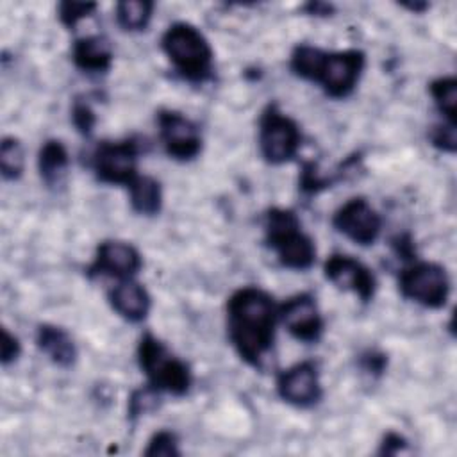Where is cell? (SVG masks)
Listing matches in <instances>:
<instances>
[{
  "mask_svg": "<svg viewBox=\"0 0 457 457\" xmlns=\"http://www.w3.org/2000/svg\"><path fill=\"white\" fill-rule=\"evenodd\" d=\"M36 345L59 368H71L77 361V346L62 327L41 323L36 330Z\"/></svg>",
  "mask_w": 457,
  "mask_h": 457,
  "instance_id": "2e32d148",
  "label": "cell"
},
{
  "mask_svg": "<svg viewBox=\"0 0 457 457\" xmlns=\"http://www.w3.org/2000/svg\"><path fill=\"white\" fill-rule=\"evenodd\" d=\"M143 266L141 253L127 241L107 239L96 246L95 257L87 266V275H107L118 280L132 278Z\"/></svg>",
  "mask_w": 457,
  "mask_h": 457,
  "instance_id": "5bb4252c",
  "label": "cell"
},
{
  "mask_svg": "<svg viewBox=\"0 0 457 457\" xmlns=\"http://www.w3.org/2000/svg\"><path fill=\"white\" fill-rule=\"evenodd\" d=\"M139 143L132 137L102 141L91 157V168L100 182L129 186L137 177Z\"/></svg>",
  "mask_w": 457,
  "mask_h": 457,
  "instance_id": "52a82bcc",
  "label": "cell"
},
{
  "mask_svg": "<svg viewBox=\"0 0 457 457\" xmlns=\"http://www.w3.org/2000/svg\"><path fill=\"white\" fill-rule=\"evenodd\" d=\"M137 364L148 386L159 393L184 396L191 387V368L150 332L143 334L137 343Z\"/></svg>",
  "mask_w": 457,
  "mask_h": 457,
  "instance_id": "277c9868",
  "label": "cell"
},
{
  "mask_svg": "<svg viewBox=\"0 0 457 457\" xmlns=\"http://www.w3.org/2000/svg\"><path fill=\"white\" fill-rule=\"evenodd\" d=\"M25 152L18 137L5 136L0 143V173L5 180H18L23 175Z\"/></svg>",
  "mask_w": 457,
  "mask_h": 457,
  "instance_id": "603a6c76",
  "label": "cell"
},
{
  "mask_svg": "<svg viewBox=\"0 0 457 457\" xmlns=\"http://www.w3.org/2000/svg\"><path fill=\"white\" fill-rule=\"evenodd\" d=\"M264 241L284 268L305 271L316 261V245L295 211L271 207L264 214Z\"/></svg>",
  "mask_w": 457,
  "mask_h": 457,
  "instance_id": "3957f363",
  "label": "cell"
},
{
  "mask_svg": "<svg viewBox=\"0 0 457 457\" xmlns=\"http://www.w3.org/2000/svg\"><path fill=\"white\" fill-rule=\"evenodd\" d=\"M154 2L148 0H125L116 4V21L123 30H145L152 20Z\"/></svg>",
  "mask_w": 457,
  "mask_h": 457,
  "instance_id": "44dd1931",
  "label": "cell"
},
{
  "mask_svg": "<svg viewBox=\"0 0 457 457\" xmlns=\"http://www.w3.org/2000/svg\"><path fill=\"white\" fill-rule=\"evenodd\" d=\"M277 393L293 407L305 409L316 405L323 396L316 362L302 361L280 371L277 377Z\"/></svg>",
  "mask_w": 457,
  "mask_h": 457,
  "instance_id": "8fae6325",
  "label": "cell"
},
{
  "mask_svg": "<svg viewBox=\"0 0 457 457\" xmlns=\"http://www.w3.org/2000/svg\"><path fill=\"white\" fill-rule=\"evenodd\" d=\"M71 59L86 73H105L112 64V46L104 36H86L75 41Z\"/></svg>",
  "mask_w": 457,
  "mask_h": 457,
  "instance_id": "e0dca14e",
  "label": "cell"
},
{
  "mask_svg": "<svg viewBox=\"0 0 457 457\" xmlns=\"http://www.w3.org/2000/svg\"><path fill=\"white\" fill-rule=\"evenodd\" d=\"M430 143L441 152L453 154L457 150V136H455V125L441 123L436 125L430 132Z\"/></svg>",
  "mask_w": 457,
  "mask_h": 457,
  "instance_id": "83f0119b",
  "label": "cell"
},
{
  "mask_svg": "<svg viewBox=\"0 0 457 457\" xmlns=\"http://www.w3.org/2000/svg\"><path fill=\"white\" fill-rule=\"evenodd\" d=\"M96 9V4L93 2H61L57 7L59 20L64 27L73 29L80 20L91 16V12Z\"/></svg>",
  "mask_w": 457,
  "mask_h": 457,
  "instance_id": "d4e9b609",
  "label": "cell"
},
{
  "mask_svg": "<svg viewBox=\"0 0 457 457\" xmlns=\"http://www.w3.org/2000/svg\"><path fill=\"white\" fill-rule=\"evenodd\" d=\"M159 137L164 152L180 162L193 161L202 152V136L195 121L173 109L157 112Z\"/></svg>",
  "mask_w": 457,
  "mask_h": 457,
  "instance_id": "9c48e42d",
  "label": "cell"
},
{
  "mask_svg": "<svg viewBox=\"0 0 457 457\" xmlns=\"http://www.w3.org/2000/svg\"><path fill=\"white\" fill-rule=\"evenodd\" d=\"M182 452L179 448V437L171 430H159L150 439L143 455L146 457H179Z\"/></svg>",
  "mask_w": 457,
  "mask_h": 457,
  "instance_id": "cb8c5ba5",
  "label": "cell"
},
{
  "mask_svg": "<svg viewBox=\"0 0 457 457\" xmlns=\"http://www.w3.org/2000/svg\"><path fill=\"white\" fill-rule=\"evenodd\" d=\"M407 448V439L403 436H400L398 432H387L380 443L378 453L380 455H395L400 453Z\"/></svg>",
  "mask_w": 457,
  "mask_h": 457,
  "instance_id": "f546056e",
  "label": "cell"
},
{
  "mask_svg": "<svg viewBox=\"0 0 457 457\" xmlns=\"http://www.w3.org/2000/svg\"><path fill=\"white\" fill-rule=\"evenodd\" d=\"M305 9L311 12V14H316V16H327V14H330V11H332V5H328V4H321V2H311V4H307L305 5Z\"/></svg>",
  "mask_w": 457,
  "mask_h": 457,
  "instance_id": "1f68e13d",
  "label": "cell"
},
{
  "mask_svg": "<svg viewBox=\"0 0 457 457\" xmlns=\"http://www.w3.org/2000/svg\"><path fill=\"white\" fill-rule=\"evenodd\" d=\"M71 121L82 136H89L96 125V114L89 102L77 98L71 105Z\"/></svg>",
  "mask_w": 457,
  "mask_h": 457,
  "instance_id": "484cf974",
  "label": "cell"
},
{
  "mask_svg": "<svg viewBox=\"0 0 457 457\" xmlns=\"http://www.w3.org/2000/svg\"><path fill=\"white\" fill-rule=\"evenodd\" d=\"M366 68V54L357 48L327 52L318 84L330 98H346L357 87Z\"/></svg>",
  "mask_w": 457,
  "mask_h": 457,
  "instance_id": "ba28073f",
  "label": "cell"
},
{
  "mask_svg": "<svg viewBox=\"0 0 457 457\" xmlns=\"http://www.w3.org/2000/svg\"><path fill=\"white\" fill-rule=\"evenodd\" d=\"M159 395L161 393L155 391L154 387H150L148 384H146V387L134 391L129 400V418L134 420L139 414L148 412L155 405V400H159Z\"/></svg>",
  "mask_w": 457,
  "mask_h": 457,
  "instance_id": "4316f807",
  "label": "cell"
},
{
  "mask_svg": "<svg viewBox=\"0 0 457 457\" xmlns=\"http://www.w3.org/2000/svg\"><path fill=\"white\" fill-rule=\"evenodd\" d=\"M277 320L278 307L268 291L245 286L230 295L227 302L228 339L246 364L261 368L273 346Z\"/></svg>",
  "mask_w": 457,
  "mask_h": 457,
  "instance_id": "6da1fadb",
  "label": "cell"
},
{
  "mask_svg": "<svg viewBox=\"0 0 457 457\" xmlns=\"http://www.w3.org/2000/svg\"><path fill=\"white\" fill-rule=\"evenodd\" d=\"M450 277L441 264L412 262L402 270L398 277V289L403 298L420 303L427 309H441L450 296Z\"/></svg>",
  "mask_w": 457,
  "mask_h": 457,
  "instance_id": "8992f818",
  "label": "cell"
},
{
  "mask_svg": "<svg viewBox=\"0 0 457 457\" xmlns=\"http://www.w3.org/2000/svg\"><path fill=\"white\" fill-rule=\"evenodd\" d=\"M323 273L328 282L343 291H350L362 302H370L377 291V278L368 266L352 255L332 253L325 264Z\"/></svg>",
  "mask_w": 457,
  "mask_h": 457,
  "instance_id": "4fadbf2b",
  "label": "cell"
},
{
  "mask_svg": "<svg viewBox=\"0 0 457 457\" xmlns=\"http://www.w3.org/2000/svg\"><path fill=\"white\" fill-rule=\"evenodd\" d=\"M325 50L312 46V45H298L291 52L289 68L291 71L305 80H318V75L321 71L323 61H325Z\"/></svg>",
  "mask_w": 457,
  "mask_h": 457,
  "instance_id": "ffe728a7",
  "label": "cell"
},
{
  "mask_svg": "<svg viewBox=\"0 0 457 457\" xmlns=\"http://www.w3.org/2000/svg\"><path fill=\"white\" fill-rule=\"evenodd\" d=\"M129 200L134 212L141 216H155L162 207L161 184L148 175H137L129 186Z\"/></svg>",
  "mask_w": 457,
  "mask_h": 457,
  "instance_id": "d6986e66",
  "label": "cell"
},
{
  "mask_svg": "<svg viewBox=\"0 0 457 457\" xmlns=\"http://www.w3.org/2000/svg\"><path fill=\"white\" fill-rule=\"evenodd\" d=\"M332 225L350 241L361 246H368L378 239L382 230V218L366 198L355 196L345 202L334 212Z\"/></svg>",
  "mask_w": 457,
  "mask_h": 457,
  "instance_id": "30bf717a",
  "label": "cell"
},
{
  "mask_svg": "<svg viewBox=\"0 0 457 457\" xmlns=\"http://www.w3.org/2000/svg\"><path fill=\"white\" fill-rule=\"evenodd\" d=\"M361 364H362V370L371 373V375H380L386 368V355L380 353V352H368L362 355L361 359Z\"/></svg>",
  "mask_w": 457,
  "mask_h": 457,
  "instance_id": "4dcf8cb0",
  "label": "cell"
},
{
  "mask_svg": "<svg viewBox=\"0 0 457 457\" xmlns=\"http://www.w3.org/2000/svg\"><path fill=\"white\" fill-rule=\"evenodd\" d=\"M21 353V343L20 339L11 334L7 328H2V341H0V361L4 366H9L14 362Z\"/></svg>",
  "mask_w": 457,
  "mask_h": 457,
  "instance_id": "f1b7e54d",
  "label": "cell"
},
{
  "mask_svg": "<svg viewBox=\"0 0 457 457\" xmlns=\"http://www.w3.org/2000/svg\"><path fill=\"white\" fill-rule=\"evenodd\" d=\"M302 145L298 123L284 114L277 104H268L259 120V150L266 162L284 164L291 161Z\"/></svg>",
  "mask_w": 457,
  "mask_h": 457,
  "instance_id": "5b68a950",
  "label": "cell"
},
{
  "mask_svg": "<svg viewBox=\"0 0 457 457\" xmlns=\"http://www.w3.org/2000/svg\"><path fill=\"white\" fill-rule=\"evenodd\" d=\"M428 91L434 98L437 111L445 116L446 123L455 125L457 112V80L455 77H439L430 82Z\"/></svg>",
  "mask_w": 457,
  "mask_h": 457,
  "instance_id": "7402d4cb",
  "label": "cell"
},
{
  "mask_svg": "<svg viewBox=\"0 0 457 457\" xmlns=\"http://www.w3.org/2000/svg\"><path fill=\"white\" fill-rule=\"evenodd\" d=\"M107 298L112 311L130 323L143 321L152 307V298L145 286L132 278L120 280L114 287H111Z\"/></svg>",
  "mask_w": 457,
  "mask_h": 457,
  "instance_id": "9a60e30c",
  "label": "cell"
},
{
  "mask_svg": "<svg viewBox=\"0 0 457 457\" xmlns=\"http://www.w3.org/2000/svg\"><path fill=\"white\" fill-rule=\"evenodd\" d=\"M278 320L295 339L303 343L320 341L325 328L323 316L311 293H298L287 298L278 307Z\"/></svg>",
  "mask_w": 457,
  "mask_h": 457,
  "instance_id": "7c38bea8",
  "label": "cell"
},
{
  "mask_svg": "<svg viewBox=\"0 0 457 457\" xmlns=\"http://www.w3.org/2000/svg\"><path fill=\"white\" fill-rule=\"evenodd\" d=\"M405 7H409L411 11H423L427 9V4H405Z\"/></svg>",
  "mask_w": 457,
  "mask_h": 457,
  "instance_id": "d6a6232c",
  "label": "cell"
},
{
  "mask_svg": "<svg viewBox=\"0 0 457 457\" xmlns=\"http://www.w3.org/2000/svg\"><path fill=\"white\" fill-rule=\"evenodd\" d=\"M161 48L184 80L204 84L212 77V46L195 25L187 21L171 23L161 37Z\"/></svg>",
  "mask_w": 457,
  "mask_h": 457,
  "instance_id": "7a4b0ae2",
  "label": "cell"
},
{
  "mask_svg": "<svg viewBox=\"0 0 457 457\" xmlns=\"http://www.w3.org/2000/svg\"><path fill=\"white\" fill-rule=\"evenodd\" d=\"M70 166V154L62 141L48 139L41 145L37 154V170L46 186L61 184Z\"/></svg>",
  "mask_w": 457,
  "mask_h": 457,
  "instance_id": "ac0fdd59",
  "label": "cell"
}]
</instances>
